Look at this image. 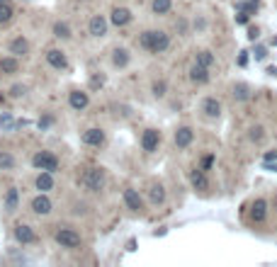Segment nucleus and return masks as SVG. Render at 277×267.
I'll return each instance as SVG.
<instances>
[{
	"instance_id": "obj_1",
	"label": "nucleus",
	"mask_w": 277,
	"mask_h": 267,
	"mask_svg": "<svg viewBox=\"0 0 277 267\" xmlns=\"http://www.w3.org/2000/svg\"><path fill=\"white\" fill-rule=\"evenodd\" d=\"M80 185L90 192H100L102 185H105V173H102V168H88V170L83 173V178H80Z\"/></svg>"
},
{
	"instance_id": "obj_2",
	"label": "nucleus",
	"mask_w": 277,
	"mask_h": 267,
	"mask_svg": "<svg viewBox=\"0 0 277 267\" xmlns=\"http://www.w3.org/2000/svg\"><path fill=\"white\" fill-rule=\"evenodd\" d=\"M32 163H34V168L46 170V173H54V170L59 168V160H56V155H51V153H46V151L37 153V155L32 158Z\"/></svg>"
},
{
	"instance_id": "obj_3",
	"label": "nucleus",
	"mask_w": 277,
	"mask_h": 267,
	"mask_svg": "<svg viewBox=\"0 0 277 267\" xmlns=\"http://www.w3.org/2000/svg\"><path fill=\"white\" fill-rule=\"evenodd\" d=\"M56 240L61 243V248H78L80 245V236L73 229H61L56 233Z\"/></svg>"
},
{
	"instance_id": "obj_4",
	"label": "nucleus",
	"mask_w": 277,
	"mask_h": 267,
	"mask_svg": "<svg viewBox=\"0 0 277 267\" xmlns=\"http://www.w3.org/2000/svg\"><path fill=\"white\" fill-rule=\"evenodd\" d=\"M158 141H160V134L156 129H146L144 136H141V146H144V151H149V153L158 148Z\"/></svg>"
},
{
	"instance_id": "obj_5",
	"label": "nucleus",
	"mask_w": 277,
	"mask_h": 267,
	"mask_svg": "<svg viewBox=\"0 0 277 267\" xmlns=\"http://www.w3.org/2000/svg\"><path fill=\"white\" fill-rule=\"evenodd\" d=\"M192 139H195V131H192L190 126H180V129L175 131V146H178V148H187V146L192 144Z\"/></svg>"
},
{
	"instance_id": "obj_6",
	"label": "nucleus",
	"mask_w": 277,
	"mask_h": 267,
	"mask_svg": "<svg viewBox=\"0 0 277 267\" xmlns=\"http://www.w3.org/2000/svg\"><path fill=\"white\" fill-rule=\"evenodd\" d=\"M15 238L27 245V243H34L37 240V233L32 231V226H27V224H17L15 226Z\"/></svg>"
},
{
	"instance_id": "obj_7",
	"label": "nucleus",
	"mask_w": 277,
	"mask_h": 267,
	"mask_svg": "<svg viewBox=\"0 0 277 267\" xmlns=\"http://www.w3.org/2000/svg\"><path fill=\"white\" fill-rule=\"evenodd\" d=\"M88 30H90L92 37H105V34H107V20H105L102 15H95V17L90 20Z\"/></svg>"
},
{
	"instance_id": "obj_8",
	"label": "nucleus",
	"mask_w": 277,
	"mask_h": 267,
	"mask_svg": "<svg viewBox=\"0 0 277 267\" xmlns=\"http://www.w3.org/2000/svg\"><path fill=\"white\" fill-rule=\"evenodd\" d=\"M83 141H85L88 146H100V144L105 141V131L97 129V126H92V129H88V131L83 134Z\"/></svg>"
},
{
	"instance_id": "obj_9",
	"label": "nucleus",
	"mask_w": 277,
	"mask_h": 267,
	"mask_svg": "<svg viewBox=\"0 0 277 267\" xmlns=\"http://www.w3.org/2000/svg\"><path fill=\"white\" fill-rule=\"evenodd\" d=\"M32 211H34V214H39V216L49 214V211H51V199H49V197H44V194L34 197V199H32Z\"/></svg>"
},
{
	"instance_id": "obj_10",
	"label": "nucleus",
	"mask_w": 277,
	"mask_h": 267,
	"mask_svg": "<svg viewBox=\"0 0 277 267\" xmlns=\"http://www.w3.org/2000/svg\"><path fill=\"white\" fill-rule=\"evenodd\" d=\"M46 61H49V66H54V68H66V56H63V51H59V49H49L46 51Z\"/></svg>"
},
{
	"instance_id": "obj_11",
	"label": "nucleus",
	"mask_w": 277,
	"mask_h": 267,
	"mask_svg": "<svg viewBox=\"0 0 277 267\" xmlns=\"http://www.w3.org/2000/svg\"><path fill=\"white\" fill-rule=\"evenodd\" d=\"M124 202H126V207L131 211H141L144 209V202H141V197H139L136 190H124Z\"/></svg>"
},
{
	"instance_id": "obj_12",
	"label": "nucleus",
	"mask_w": 277,
	"mask_h": 267,
	"mask_svg": "<svg viewBox=\"0 0 277 267\" xmlns=\"http://www.w3.org/2000/svg\"><path fill=\"white\" fill-rule=\"evenodd\" d=\"M168 46H170V37L165 32H154V46H151V51L154 54H163Z\"/></svg>"
},
{
	"instance_id": "obj_13",
	"label": "nucleus",
	"mask_w": 277,
	"mask_h": 267,
	"mask_svg": "<svg viewBox=\"0 0 277 267\" xmlns=\"http://www.w3.org/2000/svg\"><path fill=\"white\" fill-rule=\"evenodd\" d=\"M129 22H131V12H129L126 7H115V10H112V25L124 27V25H129Z\"/></svg>"
},
{
	"instance_id": "obj_14",
	"label": "nucleus",
	"mask_w": 277,
	"mask_h": 267,
	"mask_svg": "<svg viewBox=\"0 0 277 267\" xmlns=\"http://www.w3.org/2000/svg\"><path fill=\"white\" fill-rule=\"evenodd\" d=\"M265 214H268V204H265V199H255V202H253V207H250V216H253V221H265Z\"/></svg>"
},
{
	"instance_id": "obj_15",
	"label": "nucleus",
	"mask_w": 277,
	"mask_h": 267,
	"mask_svg": "<svg viewBox=\"0 0 277 267\" xmlns=\"http://www.w3.org/2000/svg\"><path fill=\"white\" fill-rule=\"evenodd\" d=\"M68 102H71L73 110H85V107H88V95L80 92V90H73V92L68 95Z\"/></svg>"
},
{
	"instance_id": "obj_16",
	"label": "nucleus",
	"mask_w": 277,
	"mask_h": 267,
	"mask_svg": "<svg viewBox=\"0 0 277 267\" xmlns=\"http://www.w3.org/2000/svg\"><path fill=\"white\" fill-rule=\"evenodd\" d=\"M190 180H192V185H195V190H209V180H207V175H204V170H192V175H190Z\"/></svg>"
},
{
	"instance_id": "obj_17",
	"label": "nucleus",
	"mask_w": 277,
	"mask_h": 267,
	"mask_svg": "<svg viewBox=\"0 0 277 267\" xmlns=\"http://www.w3.org/2000/svg\"><path fill=\"white\" fill-rule=\"evenodd\" d=\"M0 71H2V73H7V76L17 73V71H20V63H17V59H12V56H5V59H0Z\"/></svg>"
},
{
	"instance_id": "obj_18",
	"label": "nucleus",
	"mask_w": 277,
	"mask_h": 267,
	"mask_svg": "<svg viewBox=\"0 0 277 267\" xmlns=\"http://www.w3.org/2000/svg\"><path fill=\"white\" fill-rule=\"evenodd\" d=\"M202 110H204V115L207 117H219L221 105H219V100H216V97H207V100H204V105H202Z\"/></svg>"
},
{
	"instance_id": "obj_19",
	"label": "nucleus",
	"mask_w": 277,
	"mask_h": 267,
	"mask_svg": "<svg viewBox=\"0 0 277 267\" xmlns=\"http://www.w3.org/2000/svg\"><path fill=\"white\" fill-rule=\"evenodd\" d=\"M190 78H192L195 83H207V80H209V68H204V66L195 63V66H192V71H190Z\"/></svg>"
},
{
	"instance_id": "obj_20",
	"label": "nucleus",
	"mask_w": 277,
	"mask_h": 267,
	"mask_svg": "<svg viewBox=\"0 0 277 267\" xmlns=\"http://www.w3.org/2000/svg\"><path fill=\"white\" fill-rule=\"evenodd\" d=\"M10 51H12L15 56H22V54H27V51H30V44H27V39H22V37L12 39V44H10Z\"/></svg>"
},
{
	"instance_id": "obj_21",
	"label": "nucleus",
	"mask_w": 277,
	"mask_h": 267,
	"mask_svg": "<svg viewBox=\"0 0 277 267\" xmlns=\"http://www.w3.org/2000/svg\"><path fill=\"white\" fill-rule=\"evenodd\" d=\"M54 187V178H51V173H41L39 178H37V190H41V192H49Z\"/></svg>"
},
{
	"instance_id": "obj_22",
	"label": "nucleus",
	"mask_w": 277,
	"mask_h": 267,
	"mask_svg": "<svg viewBox=\"0 0 277 267\" xmlns=\"http://www.w3.org/2000/svg\"><path fill=\"white\" fill-rule=\"evenodd\" d=\"M248 97H250V88H248L246 83H238V85H234V100L243 102V100H248Z\"/></svg>"
},
{
	"instance_id": "obj_23",
	"label": "nucleus",
	"mask_w": 277,
	"mask_h": 267,
	"mask_svg": "<svg viewBox=\"0 0 277 267\" xmlns=\"http://www.w3.org/2000/svg\"><path fill=\"white\" fill-rule=\"evenodd\" d=\"M12 15H15V10H12V5L10 2H0V25H5V22H10L12 20Z\"/></svg>"
},
{
	"instance_id": "obj_24",
	"label": "nucleus",
	"mask_w": 277,
	"mask_h": 267,
	"mask_svg": "<svg viewBox=\"0 0 277 267\" xmlns=\"http://www.w3.org/2000/svg\"><path fill=\"white\" fill-rule=\"evenodd\" d=\"M15 168V155L7 151H0V170H12Z\"/></svg>"
},
{
	"instance_id": "obj_25",
	"label": "nucleus",
	"mask_w": 277,
	"mask_h": 267,
	"mask_svg": "<svg viewBox=\"0 0 277 267\" xmlns=\"http://www.w3.org/2000/svg\"><path fill=\"white\" fill-rule=\"evenodd\" d=\"M17 199H20L17 190L10 187V190H7V199H5V209H7V211H15V209H17Z\"/></svg>"
},
{
	"instance_id": "obj_26",
	"label": "nucleus",
	"mask_w": 277,
	"mask_h": 267,
	"mask_svg": "<svg viewBox=\"0 0 277 267\" xmlns=\"http://www.w3.org/2000/svg\"><path fill=\"white\" fill-rule=\"evenodd\" d=\"M112 63H115V66H119V68H124V66L129 63V54H126V49H117V51H115Z\"/></svg>"
},
{
	"instance_id": "obj_27",
	"label": "nucleus",
	"mask_w": 277,
	"mask_h": 267,
	"mask_svg": "<svg viewBox=\"0 0 277 267\" xmlns=\"http://www.w3.org/2000/svg\"><path fill=\"white\" fill-rule=\"evenodd\" d=\"M54 34L59 39H71V27H68L66 22H56V25H54Z\"/></svg>"
},
{
	"instance_id": "obj_28",
	"label": "nucleus",
	"mask_w": 277,
	"mask_h": 267,
	"mask_svg": "<svg viewBox=\"0 0 277 267\" xmlns=\"http://www.w3.org/2000/svg\"><path fill=\"white\" fill-rule=\"evenodd\" d=\"M149 194H151V202H154V204H160V202L165 199V190H163L160 185H151V192H149Z\"/></svg>"
},
{
	"instance_id": "obj_29",
	"label": "nucleus",
	"mask_w": 277,
	"mask_h": 267,
	"mask_svg": "<svg viewBox=\"0 0 277 267\" xmlns=\"http://www.w3.org/2000/svg\"><path fill=\"white\" fill-rule=\"evenodd\" d=\"M197 63H199V66H204V68H209V66L214 63V54H212V51H199V54H197Z\"/></svg>"
},
{
	"instance_id": "obj_30",
	"label": "nucleus",
	"mask_w": 277,
	"mask_h": 267,
	"mask_svg": "<svg viewBox=\"0 0 277 267\" xmlns=\"http://www.w3.org/2000/svg\"><path fill=\"white\" fill-rule=\"evenodd\" d=\"M170 7H173L170 0H154V12H156V15H165Z\"/></svg>"
},
{
	"instance_id": "obj_31",
	"label": "nucleus",
	"mask_w": 277,
	"mask_h": 267,
	"mask_svg": "<svg viewBox=\"0 0 277 267\" xmlns=\"http://www.w3.org/2000/svg\"><path fill=\"white\" fill-rule=\"evenodd\" d=\"M248 136H250V141H263L265 139V129L263 126H250V131H248Z\"/></svg>"
},
{
	"instance_id": "obj_32",
	"label": "nucleus",
	"mask_w": 277,
	"mask_h": 267,
	"mask_svg": "<svg viewBox=\"0 0 277 267\" xmlns=\"http://www.w3.org/2000/svg\"><path fill=\"white\" fill-rule=\"evenodd\" d=\"M139 44H141L144 49H149V51H151V46H154V30H149V32H144V34L139 37Z\"/></svg>"
},
{
	"instance_id": "obj_33",
	"label": "nucleus",
	"mask_w": 277,
	"mask_h": 267,
	"mask_svg": "<svg viewBox=\"0 0 277 267\" xmlns=\"http://www.w3.org/2000/svg\"><path fill=\"white\" fill-rule=\"evenodd\" d=\"M0 129L12 131V129H15V119H12L10 115H2V117H0Z\"/></svg>"
},
{
	"instance_id": "obj_34",
	"label": "nucleus",
	"mask_w": 277,
	"mask_h": 267,
	"mask_svg": "<svg viewBox=\"0 0 277 267\" xmlns=\"http://www.w3.org/2000/svg\"><path fill=\"white\" fill-rule=\"evenodd\" d=\"M154 95H156V97H163V95H165V83H163V80H156V83H154Z\"/></svg>"
},
{
	"instance_id": "obj_35",
	"label": "nucleus",
	"mask_w": 277,
	"mask_h": 267,
	"mask_svg": "<svg viewBox=\"0 0 277 267\" xmlns=\"http://www.w3.org/2000/svg\"><path fill=\"white\" fill-rule=\"evenodd\" d=\"M25 92H27L25 85H12V88H10V95H12V97H22Z\"/></svg>"
},
{
	"instance_id": "obj_36",
	"label": "nucleus",
	"mask_w": 277,
	"mask_h": 267,
	"mask_svg": "<svg viewBox=\"0 0 277 267\" xmlns=\"http://www.w3.org/2000/svg\"><path fill=\"white\" fill-rule=\"evenodd\" d=\"M236 7L241 12H255V2H238Z\"/></svg>"
},
{
	"instance_id": "obj_37",
	"label": "nucleus",
	"mask_w": 277,
	"mask_h": 267,
	"mask_svg": "<svg viewBox=\"0 0 277 267\" xmlns=\"http://www.w3.org/2000/svg\"><path fill=\"white\" fill-rule=\"evenodd\" d=\"M212 163H214V155H204V160H202V170H209V168H212Z\"/></svg>"
},
{
	"instance_id": "obj_38",
	"label": "nucleus",
	"mask_w": 277,
	"mask_h": 267,
	"mask_svg": "<svg viewBox=\"0 0 277 267\" xmlns=\"http://www.w3.org/2000/svg\"><path fill=\"white\" fill-rule=\"evenodd\" d=\"M265 56H268V51H265L263 46H260V49H255V59H258V61H263Z\"/></svg>"
},
{
	"instance_id": "obj_39",
	"label": "nucleus",
	"mask_w": 277,
	"mask_h": 267,
	"mask_svg": "<svg viewBox=\"0 0 277 267\" xmlns=\"http://www.w3.org/2000/svg\"><path fill=\"white\" fill-rule=\"evenodd\" d=\"M236 22H238V25H246V22H248V12H241V15H236Z\"/></svg>"
},
{
	"instance_id": "obj_40",
	"label": "nucleus",
	"mask_w": 277,
	"mask_h": 267,
	"mask_svg": "<svg viewBox=\"0 0 277 267\" xmlns=\"http://www.w3.org/2000/svg\"><path fill=\"white\" fill-rule=\"evenodd\" d=\"M49 124H51V117H44V119H39V126H41V129H46Z\"/></svg>"
},
{
	"instance_id": "obj_41",
	"label": "nucleus",
	"mask_w": 277,
	"mask_h": 267,
	"mask_svg": "<svg viewBox=\"0 0 277 267\" xmlns=\"http://www.w3.org/2000/svg\"><path fill=\"white\" fill-rule=\"evenodd\" d=\"M275 158H277V153H273V151L265 153V163H270V160H275Z\"/></svg>"
},
{
	"instance_id": "obj_42",
	"label": "nucleus",
	"mask_w": 277,
	"mask_h": 267,
	"mask_svg": "<svg viewBox=\"0 0 277 267\" xmlns=\"http://www.w3.org/2000/svg\"><path fill=\"white\" fill-rule=\"evenodd\" d=\"M248 39H253V41H255V39H258V30H255V27H253V30H250V32H248Z\"/></svg>"
},
{
	"instance_id": "obj_43",
	"label": "nucleus",
	"mask_w": 277,
	"mask_h": 267,
	"mask_svg": "<svg viewBox=\"0 0 277 267\" xmlns=\"http://www.w3.org/2000/svg\"><path fill=\"white\" fill-rule=\"evenodd\" d=\"M126 250H136V240H129L126 243Z\"/></svg>"
},
{
	"instance_id": "obj_44",
	"label": "nucleus",
	"mask_w": 277,
	"mask_h": 267,
	"mask_svg": "<svg viewBox=\"0 0 277 267\" xmlns=\"http://www.w3.org/2000/svg\"><path fill=\"white\" fill-rule=\"evenodd\" d=\"M273 207H275V209H277V197H275V199H273Z\"/></svg>"
},
{
	"instance_id": "obj_45",
	"label": "nucleus",
	"mask_w": 277,
	"mask_h": 267,
	"mask_svg": "<svg viewBox=\"0 0 277 267\" xmlns=\"http://www.w3.org/2000/svg\"><path fill=\"white\" fill-rule=\"evenodd\" d=\"M0 2H2V0H0Z\"/></svg>"
}]
</instances>
